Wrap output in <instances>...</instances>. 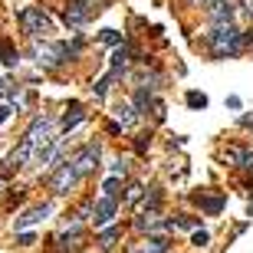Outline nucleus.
Returning <instances> with one entry per match:
<instances>
[{
  "label": "nucleus",
  "instance_id": "f257e3e1",
  "mask_svg": "<svg viewBox=\"0 0 253 253\" xmlns=\"http://www.w3.org/2000/svg\"><path fill=\"white\" fill-rule=\"evenodd\" d=\"M244 49V33L234 27V23H220V27H214V33H211V53L214 56H237Z\"/></svg>",
  "mask_w": 253,
  "mask_h": 253
},
{
  "label": "nucleus",
  "instance_id": "f03ea898",
  "mask_svg": "<svg viewBox=\"0 0 253 253\" xmlns=\"http://www.w3.org/2000/svg\"><path fill=\"white\" fill-rule=\"evenodd\" d=\"M20 27H23V33H30V37H49V33H53V20L40 7H27V10H20Z\"/></svg>",
  "mask_w": 253,
  "mask_h": 253
},
{
  "label": "nucleus",
  "instance_id": "7ed1b4c3",
  "mask_svg": "<svg viewBox=\"0 0 253 253\" xmlns=\"http://www.w3.org/2000/svg\"><path fill=\"white\" fill-rule=\"evenodd\" d=\"M99 158H102V145H99V141H89V145H83V148H79V155H76V158L69 161V165H73V168H76V174L83 178V174L95 171Z\"/></svg>",
  "mask_w": 253,
  "mask_h": 253
},
{
  "label": "nucleus",
  "instance_id": "20e7f679",
  "mask_svg": "<svg viewBox=\"0 0 253 253\" xmlns=\"http://www.w3.org/2000/svg\"><path fill=\"white\" fill-rule=\"evenodd\" d=\"M115 211H119V197H102V201H95V204H92V224L95 227L112 224Z\"/></svg>",
  "mask_w": 253,
  "mask_h": 253
},
{
  "label": "nucleus",
  "instance_id": "39448f33",
  "mask_svg": "<svg viewBox=\"0 0 253 253\" xmlns=\"http://www.w3.org/2000/svg\"><path fill=\"white\" fill-rule=\"evenodd\" d=\"M76 181H79V174H76V168L69 165V161H63V165H59V171L53 174V194H69Z\"/></svg>",
  "mask_w": 253,
  "mask_h": 253
},
{
  "label": "nucleus",
  "instance_id": "423d86ee",
  "mask_svg": "<svg viewBox=\"0 0 253 253\" xmlns=\"http://www.w3.org/2000/svg\"><path fill=\"white\" fill-rule=\"evenodd\" d=\"M207 20L220 27V23H234V3L230 0H211L207 3Z\"/></svg>",
  "mask_w": 253,
  "mask_h": 253
},
{
  "label": "nucleus",
  "instance_id": "0eeeda50",
  "mask_svg": "<svg viewBox=\"0 0 253 253\" xmlns=\"http://www.w3.org/2000/svg\"><path fill=\"white\" fill-rule=\"evenodd\" d=\"M49 214H53V204H37V207H30L27 214H20L17 220H13V227H17V230H27V227L40 224V220H46Z\"/></svg>",
  "mask_w": 253,
  "mask_h": 253
},
{
  "label": "nucleus",
  "instance_id": "6e6552de",
  "mask_svg": "<svg viewBox=\"0 0 253 253\" xmlns=\"http://www.w3.org/2000/svg\"><path fill=\"white\" fill-rule=\"evenodd\" d=\"M66 23L69 27H83L85 20L92 17V7H85V3H79V0H69V7H66Z\"/></svg>",
  "mask_w": 253,
  "mask_h": 253
},
{
  "label": "nucleus",
  "instance_id": "1a4fd4ad",
  "mask_svg": "<svg viewBox=\"0 0 253 253\" xmlns=\"http://www.w3.org/2000/svg\"><path fill=\"white\" fill-rule=\"evenodd\" d=\"M224 161H227V165H234V168H253V151L230 145V148L224 151Z\"/></svg>",
  "mask_w": 253,
  "mask_h": 253
},
{
  "label": "nucleus",
  "instance_id": "9d476101",
  "mask_svg": "<svg viewBox=\"0 0 253 253\" xmlns=\"http://www.w3.org/2000/svg\"><path fill=\"white\" fill-rule=\"evenodd\" d=\"M30 155H33V145H30V141L23 138V141H20V148H13V155H10L7 165H10V168H20V165H27Z\"/></svg>",
  "mask_w": 253,
  "mask_h": 253
},
{
  "label": "nucleus",
  "instance_id": "9b49d317",
  "mask_svg": "<svg viewBox=\"0 0 253 253\" xmlns=\"http://www.w3.org/2000/svg\"><path fill=\"white\" fill-rule=\"evenodd\" d=\"M83 119H85V112H83V105L76 102L73 109H69V112L63 115V122H59V128H63V131H69V128H76V125L83 122Z\"/></svg>",
  "mask_w": 253,
  "mask_h": 253
},
{
  "label": "nucleus",
  "instance_id": "f8f14e48",
  "mask_svg": "<svg viewBox=\"0 0 253 253\" xmlns=\"http://www.w3.org/2000/svg\"><path fill=\"white\" fill-rule=\"evenodd\" d=\"M115 115H119V122H122L125 128H128V125H135V122H138V109H135V105H131V102H122V105H119V109H115Z\"/></svg>",
  "mask_w": 253,
  "mask_h": 253
},
{
  "label": "nucleus",
  "instance_id": "ddd939ff",
  "mask_svg": "<svg viewBox=\"0 0 253 253\" xmlns=\"http://www.w3.org/2000/svg\"><path fill=\"white\" fill-rule=\"evenodd\" d=\"M138 253H168V240H165V237H148Z\"/></svg>",
  "mask_w": 253,
  "mask_h": 253
},
{
  "label": "nucleus",
  "instance_id": "4468645a",
  "mask_svg": "<svg viewBox=\"0 0 253 253\" xmlns=\"http://www.w3.org/2000/svg\"><path fill=\"white\" fill-rule=\"evenodd\" d=\"M197 204L204 207L207 214H220V211H224V197H204V194H201V197H197Z\"/></svg>",
  "mask_w": 253,
  "mask_h": 253
},
{
  "label": "nucleus",
  "instance_id": "2eb2a0df",
  "mask_svg": "<svg viewBox=\"0 0 253 253\" xmlns=\"http://www.w3.org/2000/svg\"><path fill=\"white\" fill-rule=\"evenodd\" d=\"M128 53H131L128 46H119L112 53V73H119V69H125V66H128Z\"/></svg>",
  "mask_w": 253,
  "mask_h": 253
},
{
  "label": "nucleus",
  "instance_id": "dca6fc26",
  "mask_svg": "<svg viewBox=\"0 0 253 253\" xmlns=\"http://www.w3.org/2000/svg\"><path fill=\"white\" fill-rule=\"evenodd\" d=\"M115 244H119V227H109V230H102V237H99V247H102V250H112Z\"/></svg>",
  "mask_w": 253,
  "mask_h": 253
},
{
  "label": "nucleus",
  "instance_id": "f3484780",
  "mask_svg": "<svg viewBox=\"0 0 253 253\" xmlns=\"http://www.w3.org/2000/svg\"><path fill=\"white\" fill-rule=\"evenodd\" d=\"M0 59L7 66H17V53H13V46H10V40H0Z\"/></svg>",
  "mask_w": 253,
  "mask_h": 253
},
{
  "label": "nucleus",
  "instance_id": "a211bd4d",
  "mask_svg": "<svg viewBox=\"0 0 253 253\" xmlns=\"http://www.w3.org/2000/svg\"><path fill=\"white\" fill-rule=\"evenodd\" d=\"M188 105L191 109H207V95L204 92H188Z\"/></svg>",
  "mask_w": 253,
  "mask_h": 253
},
{
  "label": "nucleus",
  "instance_id": "6ab92c4d",
  "mask_svg": "<svg viewBox=\"0 0 253 253\" xmlns=\"http://www.w3.org/2000/svg\"><path fill=\"white\" fill-rule=\"evenodd\" d=\"M102 191H105V197H115V194H119V174H112V178L105 181Z\"/></svg>",
  "mask_w": 253,
  "mask_h": 253
},
{
  "label": "nucleus",
  "instance_id": "aec40b11",
  "mask_svg": "<svg viewBox=\"0 0 253 253\" xmlns=\"http://www.w3.org/2000/svg\"><path fill=\"white\" fill-rule=\"evenodd\" d=\"M191 244L194 247H207L211 244V234H207V230H194V234H191Z\"/></svg>",
  "mask_w": 253,
  "mask_h": 253
},
{
  "label": "nucleus",
  "instance_id": "412c9836",
  "mask_svg": "<svg viewBox=\"0 0 253 253\" xmlns=\"http://www.w3.org/2000/svg\"><path fill=\"white\" fill-rule=\"evenodd\" d=\"M102 40H105V43H112V46H119V43H122V33H115V30H102Z\"/></svg>",
  "mask_w": 253,
  "mask_h": 253
},
{
  "label": "nucleus",
  "instance_id": "4be33fe9",
  "mask_svg": "<svg viewBox=\"0 0 253 253\" xmlns=\"http://www.w3.org/2000/svg\"><path fill=\"white\" fill-rule=\"evenodd\" d=\"M138 197H141V184H131V188H128V194H125V201H128V204H135Z\"/></svg>",
  "mask_w": 253,
  "mask_h": 253
},
{
  "label": "nucleus",
  "instance_id": "5701e85b",
  "mask_svg": "<svg viewBox=\"0 0 253 253\" xmlns=\"http://www.w3.org/2000/svg\"><path fill=\"white\" fill-rule=\"evenodd\" d=\"M178 227H184V230H194V220H191V217H178Z\"/></svg>",
  "mask_w": 253,
  "mask_h": 253
},
{
  "label": "nucleus",
  "instance_id": "b1692460",
  "mask_svg": "<svg viewBox=\"0 0 253 253\" xmlns=\"http://www.w3.org/2000/svg\"><path fill=\"white\" fill-rule=\"evenodd\" d=\"M10 112H13L10 105H0V125H3V122H7V119H10Z\"/></svg>",
  "mask_w": 253,
  "mask_h": 253
},
{
  "label": "nucleus",
  "instance_id": "393cba45",
  "mask_svg": "<svg viewBox=\"0 0 253 253\" xmlns=\"http://www.w3.org/2000/svg\"><path fill=\"white\" fill-rule=\"evenodd\" d=\"M33 244V234H20V247H30Z\"/></svg>",
  "mask_w": 253,
  "mask_h": 253
},
{
  "label": "nucleus",
  "instance_id": "a878e982",
  "mask_svg": "<svg viewBox=\"0 0 253 253\" xmlns=\"http://www.w3.org/2000/svg\"><path fill=\"white\" fill-rule=\"evenodd\" d=\"M79 3H85V7H102V3H109V0H79Z\"/></svg>",
  "mask_w": 253,
  "mask_h": 253
},
{
  "label": "nucleus",
  "instance_id": "bb28decb",
  "mask_svg": "<svg viewBox=\"0 0 253 253\" xmlns=\"http://www.w3.org/2000/svg\"><path fill=\"white\" fill-rule=\"evenodd\" d=\"M240 125H244V128H253V115H244V119H240Z\"/></svg>",
  "mask_w": 253,
  "mask_h": 253
},
{
  "label": "nucleus",
  "instance_id": "cd10ccee",
  "mask_svg": "<svg viewBox=\"0 0 253 253\" xmlns=\"http://www.w3.org/2000/svg\"><path fill=\"white\" fill-rule=\"evenodd\" d=\"M7 92H10V83H3V79H0V99H3Z\"/></svg>",
  "mask_w": 253,
  "mask_h": 253
},
{
  "label": "nucleus",
  "instance_id": "c85d7f7f",
  "mask_svg": "<svg viewBox=\"0 0 253 253\" xmlns=\"http://www.w3.org/2000/svg\"><path fill=\"white\" fill-rule=\"evenodd\" d=\"M191 3H201V7H207V3H211V0H191Z\"/></svg>",
  "mask_w": 253,
  "mask_h": 253
},
{
  "label": "nucleus",
  "instance_id": "c756f323",
  "mask_svg": "<svg viewBox=\"0 0 253 253\" xmlns=\"http://www.w3.org/2000/svg\"><path fill=\"white\" fill-rule=\"evenodd\" d=\"M250 188H253V178H250Z\"/></svg>",
  "mask_w": 253,
  "mask_h": 253
}]
</instances>
